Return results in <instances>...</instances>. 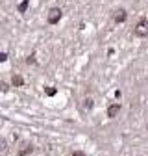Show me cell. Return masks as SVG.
Here are the masks:
<instances>
[{"mask_svg": "<svg viewBox=\"0 0 148 156\" xmlns=\"http://www.w3.org/2000/svg\"><path fill=\"white\" fill-rule=\"evenodd\" d=\"M85 108H87V110H91V108H93V100H91V98H87V100H85Z\"/></svg>", "mask_w": 148, "mask_h": 156, "instance_id": "cell-9", "label": "cell"}, {"mask_svg": "<svg viewBox=\"0 0 148 156\" xmlns=\"http://www.w3.org/2000/svg\"><path fill=\"white\" fill-rule=\"evenodd\" d=\"M0 91H7V84H4V82H0Z\"/></svg>", "mask_w": 148, "mask_h": 156, "instance_id": "cell-11", "label": "cell"}, {"mask_svg": "<svg viewBox=\"0 0 148 156\" xmlns=\"http://www.w3.org/2000/svg\"><path fill=\"white\" fill-rule=\"evenodd\" d=\"M28 2H30V0H22V2L19 4V8H17V9H19V13H24V11L28 9Z\"/></svg>", "mask_w": 148, "mask_h": 156, "instance_id": "cell-7", "label": "cell"}, {"mask_svg": "<svg viewBox=\"0 0 148 156\" xmlns=\"http://www.w3.org/2000/svg\"><path fill=\"white\" fill-rule=\"evenodd\" d=\"M11 84H13L15 87H20V86H24V78L20 76V74H13V78H11Z\"/></svg>", "mask_w": 148, "mask_h": 156, "instance_id": "cell-5", "label": "cell"}, {"mask_svg": "<svg viewBox=\"0 0 148 156\" xmlns=\"http://www.w3.org/2000/svg\"><path fill=\"white\" fill-rule=\"evenodd\" d=\"M28 63H35V54H31V56H28V60H26Z\"/></svg>", "mask_w": 148, "mask_h": 156, "instance_id": "cell-10", "label": "cell"}, {"mask_svg": "<svg viewBox=\"0 0 148 156\" xmlns=\"http://www.w3.org/2000/svg\"><path fill=\"white\" fill-rule=\"evenodd\" d=\"M31 151V145H24V149H20V152H19V156H26L28 152Z\"/></svg>", "mask_w": 148, "mask_h": 156, "instance_id": "cell-8", "label": "cell"}, {"mask_svg": "<svg viewBox=\"0 0 148 156\" xmlns=\"http://www.w3.org/2000/svg\"><path fill=\"white\" fill-rule=\"evenodd\" d=\"M45 93H46L48 97H54V95L58 93V89H56L54 86H46V87H45Z\"/></svg>", "mask_w": 148, "mask_h": 156, "instance_id": "cell-6", "label": "cell"}, {"mask_svg": "<svg viewBox=\"0 0 148 156\" xmlns=\"http://www.w3.org/2000/svg\"><path fill=\"white\" fill-rule=\"evenodd\" d=\"M133 32H135V36H139V37H148V17L141 19L139 22H137Z\"/></svg>", "mask_w": 148, "mask_h": 156, "instance_id": "cell-1", "label": "cell"}, {"mask_svg": "<svg viewBox=\"0 0 148 156\" xmlns=\"http://www.w3.org/2000/svg\"><path fill=\"white\" fill-rule=\"evenodd\" d=\"M113 20L115 22H117V24H120V22H124L126 20V9H117V11H115V13H113Z\"/></svg>", "mask_w": 148, "mask_h": 156, "instance_id": "cell-3", "label": "cell"}, {"mask_svg": "<svg viewBox=\"0 0 148 156\" xmlns=\"http://www.w3.org/2000/svg\"><path fill=\"white\" fill-rule=\"evenodd\" d=\"M72 156H85V154H83L81 151H76V152H74V154H72Z\"/></svg>", "mask_w": 148, "mask_h": 156, "instance_id": "cell-13", "label": "cell"}, {"mask_svg": "<svg viewBox=\"0 0 148 156\" xmlns=\"http://www.w3.org/2000/svg\"><path fill=\"white\" fill-rule=\"evenodd\" d=\"M119 111H120V104H111L108 108V117H115V115H119Z\"/></svg>", "mask_w": 148, "mask_h": 156, "instance_id": "cell-4", "label": "cell"}, {"mask_svg": "<svg viewBox=\"0 0 148 156\" xmlns=\"http://www.w3.org/2000/svg\"><path fill=\"white\" fill-rule=\"evenodd\" d=\"M7 60V54L6 52H0V61H6Z\"/></svg>", "mask_w": 148, "mask_h": 156, "instance_id": "cell-12", "label": "cell"}, {"mask_svg": "<svg viewBox=\"0 0 148 156\" xmlns=\"http://www.w3.org/2000/svg\"><path fill=\"white\" fill-rule=\"evenodd\" d=\"M61 17H63V11L59 8H52L48 11V24H58L61 20Z\"/></svg>", "mask_w": 148, "mask_h": 156, "instance_id": "cell-2", "label": "cell"}]
</instances>
